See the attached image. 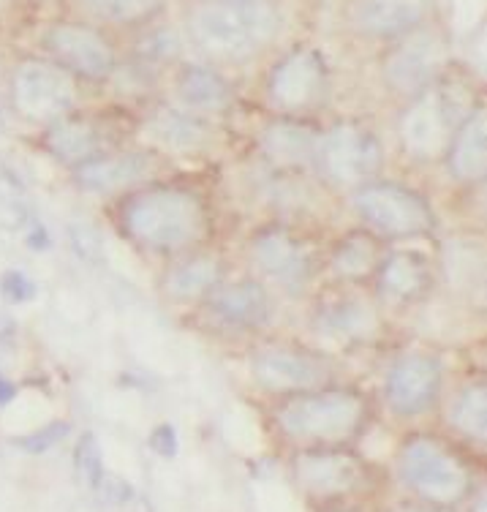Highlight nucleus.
I'll return each mask as SVG.
<instances>
[{
    "instance_id": "nucleus-31",
    "label": "nucleus",
    "mask_w": 487,
    "mask_h": 512,
    "mask_svg": "<svg viewBox=\"0 0 487 512\" xmlns=\"http://www.w3.org/2000/svg\"><path fill=\"white\" fill-rule=\"evenodd\" d=\"M28 221V207L22 199L20 183L9 175H0V227L22 229Z\"/></svg>"
},
{
    "instance_id": "nucleus-33",
    "label": "nucleus",
    "mask_w": 487,
    "mask_h": 512,
    "mask_svg": "<svg viewBox=\"0 0 487 512\" xmlns=\"http://www.w3.org/2000/svg\"><path fill=\"white\" fill-rule=\"evenodd\" d=\"M36 284L30 281L22 270H6L3 276H0V297L6 300V303H30L33 297H36Z\"/></svg>"
},
{
    "instance_id": "nucleus-18",
    "label": "nucleus",
    "mask_w": 487,
    "mask_h": 512,
    "mask_svg": "<svg viewBox=\"0 0 487 512\" xmlns=\"http://www.w3.org/2000/svg\"><path fill=\"white\" fill-rule=\"evenodd\" d=\"M164 158L150 145L139 148H109L90 158L77 169H71V180L79 191L96 194V197H120L131 188L142 186L147 180L166 175Z\"/></svg>"
},
{
    "instance_id": "nucleus-11",
    "label": "nucleus",
    "mask_w": 487,
    "mask_h": 512,
    "mask_svg": "<svg viewBox=\"0 0 487 512\" xmlns=\"http://www.w3.org/2000/svg\"><path fill=\"white\" fill-rule=\"evenodd\" d=\"M343 202L357 227H365L384 243L417 240L436 229V213L428 199L395 180H371L346 194Z\"/></svg>"
},
{
    "instance_id": "nucleus-22",
    "label": "nucleus",
    "mask_w": 487,
    "mask_h": 512,
    "mask_svg": "<svg viewBox=\"0 0 487 512\" xmlns=\"http://www.w3.org/2000/svg\"><path fill=\"white\" fill-rule=\"evenodd\" d=\"M444 69V44L433 33L419 28L403 39L392 41V50L384 58L381 79L392 96L409 101L433 88Z\"/></svg>"
},
{
    "instance_id": "nucleus-35",
    "label": "nucleus",
    "mask_w": 487,
    "mask_h": 512,
    "mask_svg": "<svg viewBox=\"0 0 487 512\" xmlns=\"http://www.w3.org/2000/svg\"><path fill=\"white\" fill-rule=\"evenodd\" d=\"M66 434H69V423H52L36 434L20 439V447L25 453H47L49 447H55Z\"/></svg>"
},
{
    "instance_id": "nucleus-13",
    "label": "nucleus",
    "mask_w": 487,
    "mask_h": 512,
    "mask_svg": "<svg viewBox=\"0 0 487 512\" xmlns=\"http://www.w3.org/2000/svg\"><path fill=\"white\" fill-rule=\"evenodd\" d=\"M474 107L468 96L441 85L439 79L433 88L406 101L398 118L400 148L414 161H444L455 131Z\"/></svg>"
},
{
    "instance_id": "nucleus-38",
    "label": "nucleus",
    "mask_w": 487,
    "mask_h": 512,
    "mask_svg": "<svg viewBox=\"0 0 487 512\" xmlns=\"http://www.w3.org/2000/svg\"><path fill=\"white\" fill-rule=\"evenodd\" d=\"M14 365V344L9 341V335H0V376L9 371Z\"/></svg>"
},
{
    "instance_id": "nucleus-40",
    "label": "nucleus",
    "mask_w": 487,
    "mask_h": 512,
    "mask_svg": "<svg viewBox=\"0 0 487 512\" xmlns=\"http://www.w3.org/2000/svg\"><path fill=\"white\" fill-rule=\"evenodd\" d=\"M479 188H482V202H485V210H487V180Z\"/></svg>"
},
{
    "instance_id": "nucleus-6",
    "label": "nucleus",
    "mask_w": 487,
    "mask_h": 512,
    "mask_svg": "<svg viewBox=\"0 0 487 512\" xmlns=\"http://www.w3.org/2000/svg\"><path fill=\"white\" fill-rule=\"evenodd\" d=\"M243 368L259 401L289 398L346 379L341 357L311 338L300 341L267 335L245 352Z\"/></svg>"
},
{
    "instance_id": "nucleus-1",
    "label": "nucleus",
    "mask_w": 487,
    "mask_h": 512,
    "mask_svg": "<svg viewBox=\"0 0 487 512\" xmlns=\"http://www.w3.org/2000/svg\"><path fill=\"white\" fill-rule=\"evenodd\" d=\"M117 232L153 262L215 243L213 197L202 183L161 175L115 197Z\"/></svg>"
},
{
    "instance_id": "nucleus-21",
    "label": "nucleus",
    "mask_w": 487,
    "mask_h": 512,
    "mask_svg": "<svg viewBox=\"0 0 487 512\" xmlns=\"http://www.w3.org/2000/svg\"><path fill=\"white\" fill-rule=\"evenodd\" d=\"M166 77L169 82H166L164 99L172 104L215 123L232 118L237 93H234L232 79L226 77L221 66L207 63V60H183Z\"/></svg>"
},
{
    "instance_id": "nucleus-16",
    "label": "nucleus",
    "mask_w": 487,
    "mask_h": 512,
    "mask_svg": "<svg viewBox=\"0 0 487 512\" xmlns=\"http://www.w3.org/2000/svg\"><path fill=\"white\" fill-rule=\"evenodd\" d=\"M444 368L428 352H406L395 357L381 376V406L395 420H417L439 404Z\"/></svg>"
},
{
    "instance_id": "nucleus-27",
    "label": "nucleus",
    "mask_w": 487,
    "mask_h": 512,
    "mask_svg": "<svg viewBox=\"0 0 487 512\" xmlns=\"http://www.w3.org/2000/svg\"><path fill=\"white\" fill-rule=\"evenodd\" d=\"M44 148L63 167L77 169L79 164H85V161L96 158L104 150L115 148V145H109L96 120L77 118L71 112L66 118L49 123L47 131H44Z\"/></svg>"
},
{
    "instance_id": "nucleus-34",
    "label": "nucleus",
    "mask_w": 487,
    "mask_h": 512,
    "mask_svg": "<svg viewBox=\"0 0 487 512\" xmlns=\"http://www.w3.org/2000/svg\"><path fill=\"white\" fill-rule=\"evenodd\" d=\"M77 472L88 485L101 483V455H98L96 439L93 436H82L77 447Z\"/></svg>"
},
{
    "instance_id": "nucleus-28",
    "label": "nucleus",
    "mask_w": 487,
    "mask_h": 512,
    "mask_svg": "<svg viewBox=\"0 0 487 512\" xmlns=\"http://www.w3.org/2000/svg\"><path fill=\"white\" fill-rule=\"evenodd\" d=\"M444 276L452 292L471 306L487 308V246L479 240H452L444 248Z\"/></svg>"
},
{
    "instance_id": "nucleus-24",
    "label": "nucleus",
    "mask_w": 487,
    "mask_h": 512,
    "mask_svg": "<svg viewBox=\"0 0 487 512\" xmlns=\"http://www.w3.org/2000/svg\"><path fill=\"white\" fill-rule=\"evenodd\" d=\"M390 243L368 232L365 227H354L332 237L324 248V281L330 286H354L368 289L379 270L381 259Z\"/></svg>"
},
{
    "instance_id": "nucleus-12",
    "label": "nucleus",
    "mask_w": 487,
    "mask_h": 512,
    "mask_svg": "<svg viewBox=\"0 0 487 512\" xmlns=\"http://www.w3.org/2000/svg\"><path fill=\"white\" fill-rule=\"evenodd\" d=\"M332 74L316 47L300 44L275 58L262 77V104L278 118H319L327 104Z\"/></svg>"
},
{
    "instance_id": "nucleus-39",
    "label": "nucleus",
    "mask_w": 487,
    "mask_h": 512,
    "mask_svg": "<svg viewBox=\"0 0 487 512\" xmlns=\"http://www.w3.org/2000/svg\"><path fill=\"white\" fill-rule=\"evenodd\" d=\"M14 395H17V387H14L9 379H3V376H0V406L9 404Z\"/></svg>"
},
{
    "instance_id": "nucleus-25",
    "label": "nucleus",
    "mask_w": 487,
    "mask_h": 512,
    "mask_svg": "<svg viewBox=\"0 0 487 512\" xmlns=\"http://www.w3.org/2000/svg\"><path fill=\"white\" fill-rule=\"evenodd\" d=\"M430 0H351V30L371 41H398L428 20Z\"/></svg>"
},
{
    "instance_id": "nucleus-10",
    "label": "nucleus",
    "mask_w": 487,
    "mask_h": 512,
    "mask_svg": "<svg viewBox=\"0 0 487 512\" xmlns=\"http://www.w3.org/2000/svg\"><path fill=\"white\" fill-rule=\"evenodd\" d=\"M281 297L254 273L229 276L188 311L199 330L224 338H256L275 325Z\"/></svg>"
},
{
    "instance_id": "nucleus-7",
    "label": "nucleus",
    "mask_w": 487,
    "mask_h": 512,
    "mask_svg": "<svg viewBox=\"0 0 487 512\" xmlns=\"http://www.w3.org/2000/svg\"><path fill=\"white\" fill-rule=\"evenodd\" d=\"M392 480L406 499L460 510L477 488L466 458L436 434H409L392 455Z\"/></svg>"
},
{
    "instance_id": "nucleus-30",
    "label": "nucleus",
    "mask_w": 487,
    "mask_h": 512,
    "mask_svg": "<svg viewBox=\"0 0 487 512\" xmlns=\"http://www.w3.org/2000/svg\"><path fill=\"white\" fill-rule=\"evenodd\" d=\"M96 20L117 28H147L161 17L166 0H82Z\"/></svg>"
},
{
    "instance_id": "nucleus-15",
    "label": "nucleus",
    "mask_w": 487,
    "mask_h": 512,
    "mask_svg": "<svg viewBox=\"0 0 487 512\" xmlns=\"http://www.w3.org/2000/svg\"><path fill=\"white\" fill-rule=\"evenodd\" d=\"M147 145L164 158H196L213 153L224 139V123H215L169 99H150L142 120Z\"/></svg>"
},
{
    "instance_id": "nucleus-3",
    "label": "nucleus",
    "mask_w": 487,
    "mask_h": 512,
    "mask_svg": "<svg viewBox=\"0 0 487 512\" xmlns=\"http://www.w3.org/2000/svg\"><path fill=\"white\" fill-rule=\"evenodd\" d=\"M281 25V11L270 0H196L186 11L183 36L199 60L224 69L262 58Z\"/></svg>"
},
{
    "instance_id": "nucleus-4",
    "label": "nucleus",
    "mask_w": 487,
    "mask_h": 512,
    "mask_svg": "<svg viewBox=\"0 0 487 512\" xmlns=\"http://www.w3.org/2000/svg\"><path fill=\"white\" fill-rule=\"evenodd\" d=\"M283 477L311 512L368 504L379 491V469L357 447H316L281 455Z\"/></svg>"
},
{
    "instance_id": "nucleus-5",
    "label": "nucleus",
    "mask_w": 487,
    "mask_h": 512,
    "mask_svg": "<svg viewBox=\"0 0 487 512\" xmlns=\"http://www.w3.org/2000/svg\"><path fill=\"white\" fill-rule=\"evenodd\" d=\"M324 248L292 218H267L245 235L248 273L278 297L311 300L324 281Z\"/></svg>"
},
{
    "instance_id": "nucleus-26",
    "label": "nucleus",
    "mask_w": 487,
    "mask_h": 512,
    "mask_svg": "<svg viewBox=\"0 0 487 512\" xmlns=\"http://www.w3.org/2000/svg\"><path fill=\"white\" fill-rule=\"evenodd\" d=\"M449 178L463 188H479L487 180V104H477L449 142L447 156Z\"/></svg>"
},
{
    "instance_id": "nucleus-2",
    "label": "nucleus",
    "mask_w": 487,
    "mask_h": 512,
    "mask_svg": "<svg viewBox=\"0 0 487 512\" xmlns=\"http://www.w3.org/2000/svg\"><path fill=\"white\" fill-rule=\"evenodd\" d=\"M376 420V401L351 379L262 401L264 434L278 455L316 447H357Z\"/></svg>"
},
{
    "instance_id": "nucleus-20",
    "label": "nucleus",
    "mask_w": 487,
    "mask_h": 512,
    "mask_svg": "<svg viewBox=\"0 0 487 512\" xmlns=\"http://www.w3.org/2000/svg\"><path fill=\"white\" fill-rule=\"evenodd\" d=\"M319 137H322V123L316 118H278V115H270L256 131L254 150L259 161H262V167L286 172V175H308V178H313Z\"/></svg>"
},
{
    "instance_id": "nucleus-8",
    "label": "nucleus",
    "mask_w": 487,
    "mask_h": 512,
    "mask_svg": "<svg viewBox=\"0 0 487 512\" xmlns=\"http://www.w3.org/2000/svg\"><path fill=\"white\" fill-rule=\"evenodd\" d=\"M384 145L376 128L357 118H335L322 123L313 178L322 188L346 197L354 188L381 178Z\"/></svg>"
},
{
    "instance_id": "nucleus-9",
    "label": "nucleus",
    "mask_w": 487,
    "mask_h": 512,
    "mask_svg": "<svg viewBox=\"0 0 487 512\" xmlns=\"http://www.w3.org/2000/svg\"><path fill=\"white\" fill-rule=\"evenodd\" d=\"M308 335L330 352L365 349L379 341L384 330L381 306L368 289L330 286L316 289L308 300Z\"/></svg>"
},
{
    "instance_id": "nucleus-32",
    "label": "nucleus",
    "mask_w": 487,
    "mask_h": 512,
    "mask_svg": "<svg viewBox=\"0 0 487 512\" xmlns=\"http://www.w3.org/2000/svg\"><path fill=\"white\" fill-rule=\"evenodd\" d=\"M69 243L74 248V254L88 262V265H96L104 259V240L98 235L96 229L85 224V221H74L69 224Z\"/></svg>"
},
{
    "instance_id": "nucleus-23",
    "label": "nucleus",
    "mask_w": 487,
    "mask_h": 512,
    "mask_svg": "<svg viewBox=\"0 0 487 512\" xmlns=\"http://www.w3.org/2000/svg\"><path fill=\"white\" fill-rule=\"evenodd\" d=\"M436 284V267L417 248H387L368 292L381 308H409L422 303Z\"/></svg>"
},
{
    "instance_id": "nucleus-36",
    "label": "nucleus",
    "mask_w": 487,
    "mask_h": 512,
    "mask_svg": "<svg viewBox=\"0 0 487 512\" xmlns=\"http://www.w3.org/2000/svg\"><path fill=\"white\" fill-rule=\"evenodd\" d=\"M379 512H449V510H439V507H430V504L414 502V499H400V502H392L387 507H381Z\"/></svg>"
},
{
    "instance_id": "nucleus-37",
    "label": "nucleus",
    "mask_w": 487,
    "mask_h": 512,
    "mask_svg": "<svg viewBox=\"0 0 487 512\" xmlns=\"http://www.w3.org/2000/svg\"><path fill=\"white\" fill-rule=\"evenodd\" d=\"M463 512H487V483L477 485L471 496L466 499V504L460 507Z\"/></svg>"
},
{
    "instance_id": "nucleus-14",
    "label": "nucleus",
    "mask_w": 487,
    "mask_h": 512,
    "mask_svg": "<svg viewBox=\"0 0 487 512\" xmlns=\"http://www.w3.org/2000/svg\"><path fill=\"white\" fill-rule=\"evenodd\" d=\"M77 77L55 60H22L11 71V104L30 123L49 126L77 109Z\"/></svg>"
},
{
    "instance_id": "nucleus-29",
    "label": "nucleus",
    "mask_w": 487,
    "mask_h": 512,
    "mask_svg": "<svg viewBox=\"0 0 487 512\" xmlns=\"http://www.w3.org/2000/svg\"><path fill=\"white\" fill-rule=\"evenodd\" d=\"M447 423L468 442L487 444V379L460 387L447 406Z\"/></svg>"
},
{
    "instance_id": "nucleus-17",
    "label": "nucleus",
    "mask_w": 487,
    "mask_h": 512,
    "mask_svg": "<svg viewBox=\"0 0 487 512\" xmlns=\"http://www.w3.org/2000/svg\"><path fill=\"white\" fill-rule=\"evenodd\" d=\"M229 276H232V262L226 251L213 243V246L196 248V251L161 262L153 286L161 303L183 308L188 314Z\"/></svg>"
},
{
    "instance_id": "nucleus-19",
    "label": "nucleus",
    "mask_w": 487,
    "mask_h": 512,
    "mask_svg": "<svg viewBox=\"0 0 487 512\" xmlns=\"http://www.w3.org/2000/svg\"><path fill=\"white\" fill-rule=\"evenodd\" d=\"M44 50L49 60L88 82H107L115 79L120 69L115 44L98 28L82 25V22H58L44 33Z\"/></svg>"
}]
</instances>
